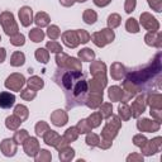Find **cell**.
Returning a JSON list of instances; mask_svg holds the SVG:
<instances>
[{
  "label": "cell",
  "mask_w": 162,
  "mask_h": 162,
  "mask_svg": "<svg viewBox=\"0 0 162 162\" xmlns=\"http://www.w3.org/2000/svg\"><path fill=\"white\" fill-rule=\"evenodd\" d=\"M30 37L34 39V42H39V41L43 38V33H42V30H39V29H33Z\"/></svg>",
  "instance_id": "obj_3"
},
{
  "label": "cell",
  "mask_w": 162,
  "mask_h": 162,
  "mask_svg": "<svg viewBox=\"0 0 162 162\" xmlns=\"http://www.w3.org/2000/svg\"><path fill=\"white\" fill-rule=\"evenodd\" d=\"M43 17H44V14H38L37 15V24L38 26H44V24H47V20H43Z\"/></svg>",
  "instance_id": "obj_4"
},
{
  "label": "cell",
  "mask_w": 162,
  "mask_h": 162,
  "mask_svg": "<svg viewBox=\"0 0 162 162\" xmlns=\"http://www.w3.org/2000/svg\"><path fill=\"white\" fill-rule=\"evenodd\" d=\"M15 96L9 92H2L0 94V107L2 108H10L14 104Z\"/></svg>",
  "instance_id": "obj_1"
},
{
  "label": "cell",
  "mask_w": 162,
  "mask_h": 162,
  "mask_svg": "<svg viewBox=\"0 0 162 162\" xmlns=\"http://www.w3.org/2000/svg\"><path fill=\"white\" fill-rule=\"evenodd\" d=\"M19 17L22 18V23L24 26H28L32 22V10L29 8H23L19 13Z\"/></svg>",
  "instance_id": "obj_2"
},
{
  "label": "cell",
  "mask_w": 162,
  "mask_h": 162,
  "mask_svg": "<svg viewBox=\"0 0 162 162\" xmlns=\"http://www.w3.org/2000/svg\"><path fill=\"white\" fill-rule=\"evenodd\" d=\"M48 48H53V50H55L53 52L60 51V47H59V46H57L56 43H48Z\"/></svg>",
  "instance_id": "obj_5"
}]
</instances>
